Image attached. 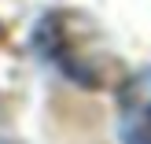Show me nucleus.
<instances>
[{
    "instance_id": "obj_1",
    "label": "nucleus",
    "mask_w": 151,
    "mask_h": 144,
    "mask_svg": "<svg viewBox=\"0 0 151 144\" xmlns=\"http://www.w3.org/2000/svg\"><path fill=\"white\" fill-rule=\"evenodd\" d=\"M122 144H151V70L133 74L118 93Z\"/></svg>"
}]
</instances>
